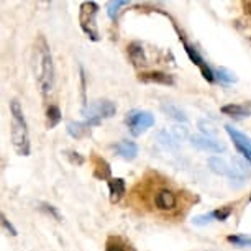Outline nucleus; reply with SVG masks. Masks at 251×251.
Wrapping results in <instances>:
<instances>
[{"label": "nucleus", "mask_w": 251, "mask_h": 251, "mask_svg": "<svg viewBox=\"0 0 251 251\" xmlns=\"http://www.w3.org/2000/svg\"><path fill=\"white\" fill-rule=\"evenodd\" d=\"M33 74L40 92L43 96H50L54 87V64L50 46L43 36H38L33 50Z\"/></svg>", "instance_id": "obj_1"}, {"label": "nucleus", "mask_w": 251, "mask_h": 251, "mask_svg": "<svg viewBox=\"0 0 251 251\" xmlns=\"http://www.w3.org/2000/svg\"><path fill=\"white\" fill-rule=\"evenodd\" d=\"M10 113H12V145L17 154L28 156L30 154V135H28L26 122L23 117V110L20 102L17 99L10 100Z\"/></svg>", "instance_id": "obj_2"}, {"label": "nucleus", "mask_w": 251, "mask_h": 251, "mask_svg": "<svg viewBox=\"0 0 251 251\" xmlns=\"http://www.w3.org/2000/svg\"><path fill=\"white\" fill-rule=\"evenodd\" d=\"M115 112H117L115 103H112L110 100H97L82 108V115L86 117L89 126L99 125L103 118H110L115 115Z\"/></svg>", "instance_id": "obj_3"}, {"label": "nucleus", "mask_w": 251, "mask_h": 251, "mask_svg": "<svg viewBox=\"0 0 251 251\" xmlns=\"http://www.w3.org/2000/svg\"><path fill=\"white\" fill-rule=\"evenodd\" d=\"M125 123L128 125V128L133 136L141 135L143 131H146L150 126L154 125V117L151 115L150 112H143V110H131L126 113L125 117Z\"/></svg>", "instance_id": "obj_4"}, {"label": "nucleus", "mask_w": 251, "mask_h": 251, "mask_svg": "<svg viewBox=\"0 0 251 251\" xmlns=\"http://www.w3.org/2000/svg\"><path fill=\"white\" fill-rule=\"evenodd\" d=\"M97 10L99 7L96 2H84L80 5V26L94 41H99V31L96 26Z\"/></svg>", "instance_id": "obj_5"}, {"label": "nucleus", "mask_w": 251, "mask_h": 251, "mask_svg": "<svg viewBox=\"0 0 251 251\" xmlns=\"http://www.w3.org/2000/svg\"><path fill=\"white\" fill-rule=\"evenodd\" d=\"M191 143L192 146H196L199 150H203V151H212V153H224L225 151V145L220 143L219 140L215 138H208V136H191Z\"/></svg>", "instance_id": "obj_6"}, {"label": "nucleus", "mask_w": 251, "mask_h": 251, "mask_svg": "<svg viewBox=\"0 0 251 251\" xmlns=\"http://www.w3.org/2000/svg\"><path fill=\"white\" fill-rule=\"evenodd\" d=\"M184 48H186V53H187V56H189V59L192 61L194 64H197L199 66V69H201V73H202V75H203V79H207L208 82H212L215 77H214V73H212V69L208 68V66L203 63V59L201 58V54L197 53L196 50L192 48V46H189L187 43H184Z\"/></svg>", "instance_id": "obj_7"}, {"label": "nucleus", "mask_w": 251, "mask_h": 251, "mask_svg": "<svg viewBox=\"0 0 251 251\" xmlns=\"http://www.w3.org/2000/svg\"><path fill=\"white\" fill-rule=\"evenodd\" d=\"M156 207L159 210H173L176 207V196L168 189H163L156 194Z\"/></svg>", "instance_id": "obj_8"}, {"label": "nucleus", "mask_w": 251, "mask_h": 251, "mask_svg": "<svg viewBox=\"0 0 251 251\" xmlns=\"http://www.w3.org/2000/svg\"><path fill=\"white\" fill-rule=\"evenodd\" d=\"M113 150L117 151V154L120 156V158L126 161L135 159L136 154H138V146H136L133 141H120V143H117L113 146Z\"/></svg>", "instance_id": "obj_9"}, {"label": "nucleus", "mask_w": 251, "mask_h": 251, "mask_svg": "<svg viewBox=\"0 0 251 251\" xmlns=\"http://www.w3.org/2000/svg\"><path fill=\"white\" fill-rule=\"evenodd\" d=\"M108 191H110V202L117 203L125 194V181L122 177H115L108 181Z\"/></svg>", "instance_id": "obj_10"}, {"label": "nucleus", "mask_w": 251, "mask_h": 251, "mask_svg": "<svg viewBox=\"0 0 251 251\" xmlns=\"http://www.w3.org/2000/svg\"><path fill=\"white\" fill-rule=\"evenodd\" d=\"M141 82H156V84H171L174 82L173 77L166 73H159V71H154V73H145V74H140L138 77Z\"/></svg>", "instance_id": "obj_11"}, {"label": "nucleus", "mask_w": 251, "mask_h": 251, "mask_svg": "<svg viewBox=\"0 0 251 251\" xmlns=\"http://www.w3.org/2000/svg\"><path fill=\"white\" fill-rule=\"evenodd\" d=\"M128 56H130V59H131V63H133L135 66H145V64H148L146 63V56H145V50H143V46H141L140 43H131L128 46Z\"/></svg>", "instance_id": "obj_12"}, {"label": "nucleus", "mask_w": 251, "mask_h": 251, "mask_svg": "<svg viewBox=\"0 0 251 251\" xmlns=\"http://www.w3.org/2000/svg\"><path fill=\"white\" fill-rule=\"evenodd\" d=\"M161 110H163L168 117L174 118L176 122H182V123L187 122L186 112L181 110V108H179L177 105H174V103H163V105H161Z\"/></svg>", "instance_id": "obj_13"}, {"label": "nucleus", "mask_w": 251, "mask_h": 251, "mask_svg": "<svg viewBox=\"0 0 251 251\" xmlns=\"http://www.w3.org/2000/svg\"><path fill=\"white\" fill-rule=\"evenodd\" d=\"M208 166H210L212 173L220 174V176H228V173H230L228 164H226L225 159H222L220 156H212V158H208Z\"/></svg>", "instance_id": "obj_14"}, {"label": "nucleus", "mask_w": 251, "mask_h": 251, "mask_svg": "<svg viewBox=\"0 0 251 251\" xmlns=\"http://www.w3.org/2000/svg\"><path fill=\"white\" fill-rule=\"evenodd\" d=\"M89 128H91V126L87 125V122H84V123L69 122L68 123V133L73 136V138H82V136L87 133Z\"/></svg>", "instance_id": "obj_15"}, {"label": "nucleus", "mask_w": 251, "mask_h": 251, "mask_svg": "<svg viewBox=\"0 0 251 251\" xmlns=\"http://www.w3.org/2000/svg\"><path fill=\"white\" fill-rule=\"evenodd\" d=\"M222 113L235 118H241V117H248L250 110L243 105H236V103H230V105H224L222 107Z\"/></svg>", "instance_id": "obj_16"}, {"label": "nucleus", "mask_w": 251, "mask_h": 251, "mask_svg": "<svg viewBox=\"0 0 251 251\" xmlns=\"http://www.w3.org/2000/svg\"><path fill=\"white\" fill-rule=\"evenodd\" d=\"M156 138H158V141L161 143V146H164L166 150H176L177 148V140L174 138L173 133H168V131H158L156 133Z\"/></svg>", "instance_id": "obj_17"}, {"label": "nucleus", "mask_w": 251, "mask_h": 251, "mask_svg": "<svg viewBox=\"0 0 251 251\" xmlns=\"http://www.w3.org/2000/svg\"><path fill=\"white\" fill-rule=\"evenodd\" d=\"M61 122V110L58 105H50L46 110V126L48 128H54Z\"/></svg>", "instance_id": "obj_18"}, {"label": "nucleus", "mask_w": 251, "mask_h": 251, "mask_svg": "<svg viewBox=\"0 0 251 251\" xmlns=\"http://www.w3.org/2000/svg\"><path fill=\"white\" fill-rule=\"evenodd\" d=\"M225 130H226V133H228V135L231 136V138H233V143L243 145L245 148L251 150V140L248 138V136H245L243 133H240V131H236L235 128H231L230 125H226V126H225Z\"/></svg>", "instance_id": "obj_19"}, {"label": "nucleus", "mask_w": 251, "mask_h": 251, "mask_svg": "<svg viewBox=\"0 0 251 251\" xmlns=\"http://www.w3.org/2000/svg\"><path fill=\"white\" fill-rule=\"evenodd\" d=\"M215 75L219 77L222 82H225V84H231V82H236V75L231 73V71L228 69H225V68H219L217 69V73Z\"/></svg>", "instance_id": "obj_20"}, {"label": "nucleus", "mask_w": 251, "mask_h": 251, "mask_svg": "<svg viewBox=\"0 0 251 251\" xmlns=\"http://www.w3.org/2000/svg\"><path fill=\"white\" fill-rule=\"evenodd\" d=\"M126 5L125 0H113V2H108L107 5V15L112 18V20H115L117 15H118V8Z\"/></svg>", "instance_id": "obj_21"}, {"label": "nucleus", "mask_w": 251, "mask_h": 251, "mask_svg": "<svg viewBox=\"0 0 251 251\" xmlns=\"http://www.w3.org/2000/svg\"><path fill=\"white\" fill-rule=\"evenodd\" d=\"M110 176V168L103 159H97V168H96V177L99 179H107Z\"/></svg>", "instance_id": "obj_22"}, {"label": "nucleus", "mask_w": 251, "mask_h": 251, "mask_svg": "<svg viewBox=\"0 0 251 251\" xmlns=\"http://www.w3.org/2000/svg\"><path fill=\"white\" fill-rule=\"evenodd\" d=\"M171 133H173V136H174V138H176L177 141H182V140L191 138V136H189L187 128H186V126H182V125H176V126H173Z\"/></svg>", "instance_id": "obj_23"}, {"label": "nucleus", "mask_w": 251, "mask_h": 251, "mask_svg": "<svg viewBox=\"0 0 251 251\" xmlns=\"http://www.w3.org/2000/svg\"><path fill=\"white\" fill-rule=\"evenodd\" d=\"M199 128H201L203 133H205V136H208V138H212V136H215L219 131L215 130V126L212 125V123H208L205 120H201L199 122Z\"/></svg>", "instance_id": "obj_24"}, {"label": "nucleus", "mask_w": 251, "mask_h": 251, "mask_svg": "<svg viewBox=\"0 0 251 251\" xmlns=\"http://www.w3.org/2000/svg\"><path fill=\"white\" fill-rule=\"evenodd\" d=\"M212 219H215L214 212H210V214H205V215H197V217H194V219H192V224H194V225L202 226V225L210 224Z\"/></svg>", "instance_id": "obj_25"}, {"label": "nucleus", "mask_w": 251, "mask_h": 251, "mask_svg": "<svg viewBox=\"0 0 251 251\" xmlns=\"http://www.w3.org/2000/svg\"><path fill=\"white\" fill-rule=\"evenodd\" d=\"M228 241H230V243L236 245V246H251V238H248V236H233V235H230Z\"/></svg>", "instance_id": "obj_26"}, {"label": "nucleus", "mask_w": 251, "mask_h": 251, "mask_svg": "<svg viewBox=\"0 0 251 251\" xmlns=\"http://www.w3.org/2000/svg\"><path fill=\"white\" fill-rule=\"evenodd\" d=\"M231 214V208L230 207H225V208H219V210H215L214 212V215H215V219L217 220H226L230 217Z\"/></svg>", "instance_id": "obj_27"}, {"label": "nucleus", "mask_w": 251, "mask_h": 251, "mask_svg": "<svg viewBox=\"0 0 251 251\" xmlns=\"http://www.w3.org/2000/svg\"><path fill=\"white\" fill-rule=\"evenodd\" d=\"M41 210H45L46 214H50V215H53L56 220H59L61 217H59V214H58V210H56V208L53 207V205H50V203H41Z\"/></svg>", "instance_id": "obj_28"}, {"label": "nucleus", "mask_w": 251, "mask_h": 251, "mask_svg": "<svg viewBox=\"0 0 251 251\" xmlns=\"http://www.w3.org/2000/svg\"><path fill=\"white\" fill-rule=\"evenodd\" d=\"M2 226H3V230H7L12 236H17V230L13 228V225L7 220L5 215H2Z\"/></svg>", "instance_id": "obj_29"}, {"label": "nucleus", "mask_w": 251, "mask_h": 251, "mask_svg": "<svg viewBox=\"0 0 251 251\" xmlns=\"http://www.w3.org/2000/svg\"><path fill=\"white\" fill-rule=\"evenodd\" d=\"M105 251H125V248L120 243H113V241H108Z\"/></svg>", "instance_id": "obj_30"}, {"label": "nucleus", "mask_w": 251, "mask_h": 251, "mask_svg": "<svg viewBox=\"0 0 251 251\" xmlns=\"http://www.w3.org/2000/svg\"><path fill=\"white\" fill-rule=\"evenodd\" d=\"M245 8H246V12H248V13H251V2L245 3Z\"/></svg>", "instance_id": "obj_31"}]
</instances>
